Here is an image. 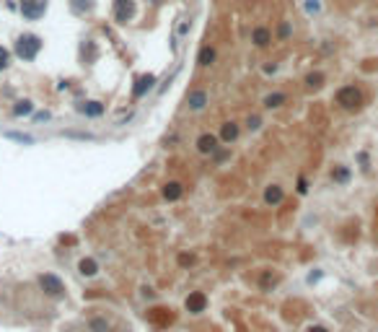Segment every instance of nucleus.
<instances>
[{"instance_id": "nucleus-15", "label": "nucleus", "mask_w": 378, "mask_h": 332, "mask_svg": "<svg viewBox=\"0 0 378 332\" xmlns=\"http://www.w3.org/2000/svg\"><path fill=\"white\" fill-rule=\"evenodd\" d=\"M163 198L169 202L181 200V198H184V184H181V182H166L163 184Z\"/></svg>"}, {"instance_id": "nucleus-8", "label": "nucleus", "mask_w": 378, "mask_h": 332, "mask_svg": "<svg viewBox=\"0 0 378 332\" xmlns=\"http://www.w3.org/2000/svg\"><path fill=\"white\" fill-rule=\"evenodd\" d=\"M184 309L189 314H202L207 309V296L202 291H189V296L184 299Z\"/></svg>"}, {"instance_id": "nucleus-13", "label": "nucleus", "mask_w": 378, "mask_h": 332, "mask_svg": "<svg viewBox=\"0 0 378 332\" xmlns=\"http://www.w3.org/2000/svg\"><path fill=\"white\" fill-rule=\"evenodd\" d=\"M238 135H241V127H238V122H233V119H228V122H223L220 125V135H218V138H220L223 143H236L238 140Z\"/></svg>"}, {"instance_id": "nucleus-17", "label": "nucleus", "mask_w": 378, "mask_h": 332, "mask_svg": "<svg viewBox=\"0 0 378 332\" xmlns=\"http://www.w3.org/2000/svg\"><path fill=\"white\" fill-rule=\"evenodd\" d=\"M78 273L83 278H94V275H99V262H96L94 257H83L78 262Z\"/></svg>"}, {"instance_id": "nucleus-5", "label": "nucleus", "mask_w": 378, "mask_h": 332, "mask_svg": "<svg viewBox=\"0 0 378 332\" xmlns=\"http://www.w3.org/2000/svg\"><path fill=\"white\" fill-rule=\"evenodd\" d=\"M135 11H138V5H135V0H114V8H111V16H114L117 24H127Z\"/></svg>"}, {"instance_id": "nucleus-2", "label": "nucleus", "mask_w": 378, "mask_h": 332, "mask_svg": "<svg viewBox=\"0 0 378 332\" xmlns=\"http://www.w3.org/2000/svg\"><path fill=\"white\" fill-rule=\"evenodd\" d=\"M334 101L339 109H347V112H355L362 107V101H365V96L355 83H347V86H339L334 91Z\"/></svg>"}, {"instance_id": "nucleus-11", "label": "nucleus", "mask_w": 378, "mask_h": 332, "mask_svg": "<svg viewBox=\"0 0 378 332\" xmlns=\"http://www.w3.org/2000/svg\"><path fill=\"white\" fill-rule=\"evenodd\" d=\"M285 202V190L280 184H267V190H264V205L269 208H277Z\"/></svg>"}, {"instance_id": "nucleus-10", "label": "nucleus", "mask_w": 378, "mask_h": 332, "mask_svg": "<svg viewBox=\"0 0 378 332\" xmlns=\"http://www.w3.org/2000/svg\"><path fill=\"white\" fill-rule=\"evenodd\" d=\"M194 146H197V150H200L202 156H213L215 150L220 148V138H218V135H213V133H202Z\"/></svg>"}, {"instance_id": "nucleus-4", "label": "nucleus", "mask_w": 378, "mask_h": 332, "mask_svg": "<svg viewBox=\"0 0 378 332\" xmlns=\"http://www.w3.org/2000/svg\"><path fill=\"white\" fill-rule=\"evenodd\" d=\"M145 319L148 324H153L156 330H166L169 324L176 322V314H173V309H166V306H153L145 312Z\"/></svg>"}, {"instance_id": "nucleus-3", "label": "nucleus", "mask_w": 378, "mask_h": 332, "mask_svg": "<svg viewBox=\"0 0 378 332\" xmlns=\"http://www.w3.org/2000/svg\"><path fill=\"white\" fill-rule=\"evenodd\" d=\"M36 283H39L44 296H49V299H63L65 296V283H63V278L55 275V273H42L39 278H36Z\"/></svg>"}, {"instance_id": "nucleus-19", "label": "nucleus", "mask_w": 378, "mask_h": 332, "mask_svg": "<svg viewBox=\"0 0 378 332\" xmlns=\"http://www.w3.org/2000/svg\"><path fill=\"white\" fill-rule=\"evenodd\" d=\"M88 330L91 332H111V322L107 319V316H91Z\"/></svg>"}, {"instance_id": "nucleus-24", "label": "nucleus", "mask_w": 378, "mask_h": 332, "mask_svg": "<svg viewBox=\"0 0 378 332\" xmlns=\"http://www.w3.org/2000/svg\"><path fill=\"white\" fill-rule=\"evenodd\" d=\"M73 11H75V13H88V11H94V0H73Z\"/></svg>"}, {"instance_id": "nucleus-1", "label": "nucleus", "mask_w": 378, "mask_h": 332, "mask_svg": "<svg viewBox=\"0 0 378 332\" xmlns=\"http://www.w3.org/2000/svg\"><path fill=\"white\" fill-rule=\"evenodd\" d=\"M42 50H44V39L36 34H21L16 44H13V55L18 60H24V63H34Z\"/></svg>"}, {"instance_id": "nucleus-35", "label": "nucleus", "mask_w": 378, "mask_h": 332, "mask_svg": "<svg viewBox=\"0 0 378 332\" xmlns=\"http://www.w3.org/2000/svg\"><path fill=\"white\" fill-rule=\"evenodd\" d=\"M319 278H321V273H311V275H308V283H316Z\"/></svg>"}, {"instance_id": "nucleus-12", "label": "nucleus", "mask_w": 378, "mask_h": 332, "mask_svg": "<svg viewBox=\"0 0 378 332\" xmlns=\"http://www.w3.org/2000/svg\"><path fill=\"white\" fill-rule=\"evenodd\" d=\"M75 109H78L80 115H86V117H101L104 112H107V107H104L101 101H94V99H91V101H78V104H75Z\"/></svg>"}, {"instance_id": "nucleus-9", "label": "nucleus", "mask_w": 378, "mask_h": 332, "mask_svg": "<svg viewBox=\"0 0 378 332\" xmlns=\"http://www.w3.org/2000/svg\"><path fill=\"white\" fill-rule=\"evenodd\" d=\"M210 104V94H207V88H194V91H189L187 94V107L192 109V112H202Z\"/></svg>"}, {"instance_id": "nucleus-25", "label": "nucleus", "mask_w": 378, "mask_h": 332, "mask_svg": "<svg viewBox=\"0 0 378 332\" xmlns=\"http://www.w3.org/2000/svg\"><path fill=\"white\" fill-rule=\"evenodd\" d=\"M8 67H11V50L0 44V73L8 70Z\"/></svg>"}, {"instance_id": "nucleus-27", "label": "nucleus", "mask_w": 378, "mask_h": 332, "mask_svg": "<svg viewBox=\"0 0 378 332\" xmlns=\"http://www.w3.org/2000/svg\"><path fill=\"white\" fill-rule=\"evenodd\" d=\"M213 156H215V164H223V161H228V158H231V150H228V148H223V150L218 148Z\"/></svg>"}, {"instance_id": "nucleus-23", "label": "nucleus", "mask_w": 378, "mask_h": 332, "mask_svg": "<svg viewBox=\"0 0 378 332\" xmlns=\"http://www.w3.org/2000/svg\"><path fill=\"white\" fill-rule=\"evenodd\" d=\"M5 138L18 140V143H26V146H32V143H34V135H29V133H16V130H8V133H5Z\"/></svg>"}, {"instance_id": "nucleus-6", "label": "nucleus", "mask_w": 378, "mask_h": 332, "mask_svg": "<svg viewBox=\"0 0 378 332\" xmlns=\"http://www.w3.org/2000/svg\"><path fill=\"white\" fill-rule=\"evenodd\" d=\"M153 86H156V75L153 73L138 75V81H135V86H132V101H140L142 96H148L150 91H153Z\"/></svg>"}, {"instance_id": "nucleus-26", "label": "nucleus", "mask_w": 378, "mask_h": 332, "mask_svg": "<svg viewBox=\"0 0 378 332\" xmlns=\"http://www.w3.org/2000/svg\"><path fill=\"white\" fill-rule=\"evenodd\" d=\"M262 127V117L259 115H249V119H246V130L249 133H256Z\"/></svg>"}, {"instance_id": "nucleus-16", "label": "nucleus", "mask_w": 378, "mask_h": 332, "mask_svg": "<svg viewBox=\"0 0 378 332\" xmlns=\"http://www.w3.org/2000/svg\"><path fill=\"white\" fill-rule=\"evenodd\" d=\"M262 104L267 109H280L283 104H288V94H285V91H272V94H267L262 99Z\"/></svg>"}, {"instance_id": "nucleus-33", "label": "nucleus", "mask_w": 378, "mask_h": 332, "mask_svg": "<svg viewBox=\"0 0 378 332\" xmlns=\"http://www.w3.org/2000/svg\"><path fill=\"white\" fill-rule=\"evenodd\" d=\"M308 332H329L324 324H314V327H308Z\"/></svg>"}, {"instance_id": "nucleus-29", "label": "nucleus", "mask_w": 378, "mask_h": 332, "mask_svg": "<svg viewBox=\"0 0 378 332\" xmlns=\"http://www.w3.org/2000/svg\"><path fill=\"white\" fill-rule=\"evenodd\" d=\"M192 262H194V254H179V265H181V267L192 265Z\"/></svg>"}, {"instance_id": "nucleus-22", "label": "nucleus", "mask_w": 378, "mask_h": 332, "mask_svg": "<svg viewBox=\"0 0 378 332\" xmlns=\"http://www.w3.org/2000/svg\"><path fill=\"white\" fill-rule=\"evenodd\" d=\"M350 177H352L350 166H334V171H331V179H334L337 184H347V182H350Z\"/></svg>"}, {"instance_id": "nucleus-34", "label": "nucleus", "mask_w": 378, "mask_h": 332, "mask_svg": "<svg viewBox=\"0 0 378 332\" xmlns=\"http://www.w3.org/2000/svg\"><path fill=\"white\" fill-rule=\"evenodd\" d=\"M275 70H277V65H275V63H272V65H264V73H267V75H269V73H275Z\"/></svg>"}, {"instance_id": "nucleus-14", "label": "nucleus", "mask_w": 378, "mask_h": 332, "mask_svg": "<svg viewBox=\"0 0 378 332\" xmlns=\"http://www.w3.org/2000/svg\"><path fill=\"white\" fill-rule=\"evenodd\" d=\"M252 42H254L259 50L269 47V44H272V32H269L267 26H254V32H252Z\"/></svg>"}, {"instance_id": "nucleus-7", "label": "nucleus", "mask_w": 378, "mask_h": 332, "mask_svg": "<svg viewBox=\"0 0 378 332\" xmlns=\"http://www.w3.org/2000/svg\"><path fill=\"white\" fill-rule=\"evenodd\" d=\"M47 11V0H21V16L26 21H36Z\"/></svg>"}, {"instance_id": "nucleus-31", "label": "nucleus", "mask_w": 378, "mask_h": 332, "mask_svg": "<svg viewBox=\"0 0 378 332\" xmlns=\"http://www.w3.org/2000/svg\"><path fill=\"white\" fill-rule=\"evenodd\" d=\"M49 117H52L49 112H36V115H34V122H47Z\"/></svg>"}, {"instance_id": "nucleus-32", "label": "nucleus", "mask_w": 378, "mask_h": 332, "mask_svg": "<svg viewBox=\"0 0 378 332\" xmlns=\"http://www.w3.org/2000/svg\"><path fill=\"white\" fill-rule=\"evenodd\" d=\"M288 36H290V26L283 24V26H280V39H288Z\"/></svg>"}, {"instance_id": "nucleus-20", "label": "nucleus", "mask_w": 378, "mask_h": 332, "mask_svg": "<svg viewBox=\"0 0 378 332\" xmlns=\"http://www.w3.org/2000/svg\"><path fill=\"white\" fill-rule=\"evenodd\" d=\"M324 81H327V75H324L321 70H314V73H308L306 75V88H311V91H316V88H321L324 86Z\"/></svg>"}, {"instance_id": "nucleus-28", "label": "nucleus", "mask_w": 378, "mask_h": 332, "mask_svg": "<svg viewBox=\"0 0 378 332\" xmlns=\"http://www.w3.org/2000/svg\"><path fill=\"white\" fill-rule=\"evenodd\" d=\"M269 283H272V285H275V283H277V275H272V273H267V275H264V278H262V281H259V285H262V288H269Z\"/></svg>"}, {"instance_id": "nucleus-18", "label": "nucleus", "mask_w": 378, "mask_h": 332, "mask_svg": "<svg viewBox=\"0 0 378 332\" xmlns=\"http://www.w3.org/2000/svg\"><path fill=\"white\" fill-rule=\"evenodd\" d=\"M13 117H29L34 112V101L32 99H18L16 104H13Z\"/></svg>"}, {"instance_id": "nucleus-30", "label": "nucleus", "mask_w": 378, "mask_h": 332, "mask_svg": "<svg viewBox=\"0 0 378 332\" xmlns=\"http://www.w3.org/2000/svg\"><path fill=\"white\" fill-rule=\"evenodd\" d=\"M306 192H308V179L298 177V195H306Z\"/></svg>"}, {"instance_id": "nucleus-21", "label": "nucleus", "mask_w": 378, "mask_h": 332, "mask_svg": "<svg viewBox=\"0 0 378 332\" xmlns=\"http://www.w3.org/2000/svg\"><path fill=\"white\" fill-rule=\"evenodd\" d=\"M215 63V50L210 47V44H205V47L200 50V55H197V65L200 67H207V65H213Z\"/></svg>"}]
</instances>
